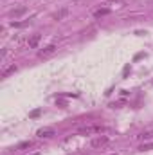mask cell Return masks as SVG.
Returning a JSON list of instances; mask_svg holds the SVG:
<instances>
[{
	"label": "cell",
	"instance_id": "1",
	"mask_svg": "<svg viewBox=\"0 0 153 155\" xmlns=\"http://www.w3.org/2000/svg\"><path fill=\"white\" fill-rule=\"evenodd\" d=\"M56 51H58V47H56L54 43H50V45H47V47L40 49V51H38V56H40V58H49V56L56 54Z\"/></svg>",
	"mask_w": 153,
	"mask_h": 155
},
{
	"label": "cell",
	"instance_id": "2",
	"mask_svg": "<svg viewBox=\"0 0 153 155\" xmlns=\"http://www.w3.org/2000/svg\"><path fill=\"white\" fill-rule=\"evenodd\" d=\"M103 132V126H83L81 130H79V134L81 135H90V134H101Z\"/></svg>",
	"mask_w": 153,
	"mask_h": 155
},
{
	"label": "cell",
	"instance_id": "3",
	"mask_svg": "<svg viewBox=\"0 0 153 155\" xmlns=\"http://www.w3.org/2000/svg\"><path fill=\"white\" fill-rule=\"evenodd\" d=\"M106 143H108V137L106 135H96L90 144H92V148H103Z\"/></svg>",
	"mask_w": 153,
	"mask_h": 155
},
{
	"label": "cell",
	"instance_id": "4",
	"mask_svg": "<svg viewBox=\"0 0 153 155\" xmlns=\"http://www.w3.org/2000/svg\"><path fill=\"white\" fill-rule=\"evenodd\" d=\"M16 69H18V67H16L15 63H13V65H9V67H4V69H2V72H0V78H7V76H11V74H15V72H16Z\"/></svg>",
	"mask_w": 153,
	"mask_h": 155
},
{
	"label": "cell",
	"instance_id": "5",
	"mask_svg": "<svg viewBox=\"0 0 153 155\" xmlns=\"http://www.w3.org/2000/svg\"><path fill=\"white\" fill-rule=\"evenodd\" d=\"M36 135H38L40 139H49V137L54 135V130H52V128H41V130H38Z\"/></svg>",
	"mask_w": 153,
	"mask_h": 155
},
{
	"label": "cell",
	"instance_id": "6",
	"mask_svg": "<svg viewBox=\"0 0 153 155\" xmlns=\"http://www.w3.org/2000/svg\"><path fill=\"white\" fill-rule=\"evenodd\" d=\"M67 15H69V9H67V7H63V9H60L58 13H54V15H52V18H54V20H61V18H65Z\"/></svg>",
	"mask_w": 153,
	"mask_h": 155
},
{
	"label": "cell",
	"instance_id": "7",
	"mask_svg": "<svg viewBox=\"0 0 153 155\" xmlns=\"http://www.w3.org/2000/svg\"><path fill=\"white\" fill-rule=\"evenodd\" d=\"M40 38H41V35H34L33 38L29 40V47H36V45H38V41H40Z\"/></svg>",
	"mask_w": 153,
	"mask_h": 155
},
{
	"label": "cell",
	"instance_id": "8",
	"mask_svg": "<svg viewBox=\"0 0 153 155\" xmlns=\"http://www.w3.org/2000/svg\"><path fill=\"white\" fill-rule=\"evenodd\" d=\"M110 13V9H97L96 13H94V16L96 18H101V16H105V15H108Z\"/></svg>",
	"mask_w": 153,
	"mask_h": 155
},
{
	"label": "cell",
	"instance_id": "9",
	"mask_svg": "<svg viewBox=\"0 0 153 155\" xmlns=\"http://www.w3.org/2000/svg\"><path fill=\"white\" fill-rule=\"evenodd\" d=\"M151 137H153V130L144 132V134H141V135H139V139H144V141H148V139H151Z\"/></svg>",
	"mask_w": 153,
	"mask_h": 155
},
{
	"label": "cell",
	"instance_id": "10",
	"mask_svg": "<svg viewBox=\"0 0 153 155\" xmlns=\"http://www.w3.org/2000/svg\"><path fill=\"white\" fill-rule=\"evenodd\" d=\"M25 13V7H20V9H13L11 11V16H20V15H24Z\"/></svg>",
	"mask_w": 153,
	"mask_h": 155
},
{
	"label": "cell",
	"instance_id": "11",
	"mask_svg": "<svg viewBox=\"0 0 153 155\" xmlns=\"http://www.w3.org/2000/svg\"><path fill=\"white\" fill-rule=\"evenodd\" d=\"M151 148H153V143H150V144H142L139 150H141V152H146V150H151Z\"/></svg>",
	"mask_w": 153,
	"mask_h": 155
},
{
	"label": "cell",
	"instance_id": "12",
	"mask_svg": "<svg viewBox=\"0 0 153 155\" xmlns=\"http://www.w3.org/2000/svg\"><path fill=\"white\" fill-rule=\"evenodd\" d=\"M38 116H40V110H34V112L31 114V117H38Z\"/></svg>",
	"mask_w": 153,
	"mask_h": 155
},
{
	"label": "cell",
	"instance_id": "13",
	"mask_svg": "<svg viewBox=\"0 0 153 155\" xmlns=\"http://www.w3.org/2000/svg\"><path fill=\"white\" fill-rule=\"evenodd\" d=\"M114 155H115V153H114Z\"/></svg>",
	"mask_w": 153,
	"mask_h": 155
}]
</instances>
